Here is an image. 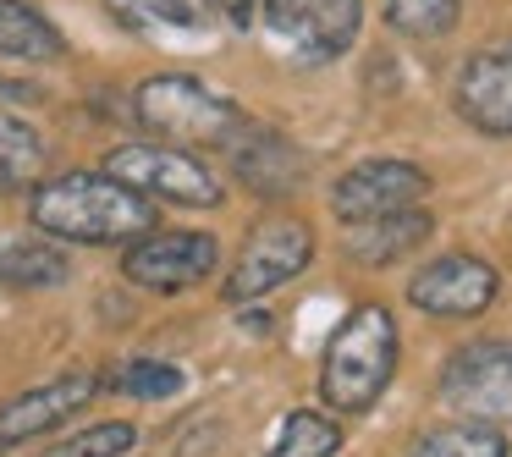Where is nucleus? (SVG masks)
<instances>
[{
  "mask_svg": "<svg viewBox=\"0 0 512 457\" xmlns=\"http://www.w3.org/2000/svg\"><path fill=\"white\" fill-rule=\"evenodd\" d=\"M28 221L56 243H133L155 232V199L116 182L111 171H61L28 199Z\"/></svg>",
  "mask_w": 512,
  "mask_h": 457,
  "instance_id": "f257e3e1",
  "label": "nucleus"
},
{
  "mask_svg": "<svg viewBox=\"0 0 512 457\" xmlns=\"http://www.w3.org/2000/svg\"><path fill=\"white\" fill-rule=\"evenodd\" d=\"M397 314L386 303H358L325 342L320 364V391L336 413H369L386 397L391 375H397Z\"/></svg>",
  "mask_w": 512,
  "mask_h": 457,
  "instance_id": "f03ea898",
  "label": "nucleus"
},
{
  "mask_svg": "<svg viewBox=\"0 0 512 457\" xmlns=\"http://www.w3.org/2000/svg\"><path fill=\"white\" fill-rule=\"evenodd\" d=\"M133 116L149 138L182 149H226L237 138V127L248 122V111L226 94H215L210 83L188 78V72H160L144 78L133 94Z\"/></svg>",
  "mask_w": 512,
  "mask_h": 457,
  "instance_id": "7ed1b4c3",
  "label": "nucleus"
},
{
  "mask_svg": "<svg viewBox=\"0 0 512 457\" xmlns=\"http://www.w3.org/2000/svg\"><path fill=\"white\" fill-rule=\"evenodd\" d=\"M105 171L127 188H138L144 199H166V204H188V210H215L226 199L221 177L204 166L199 155H188L182 144H122L105 155Z\"/></svg>",
  "mask_w": 512,
  "mask_h": 457,
  "instance_id": "20e7f679",
  "label": "nucleus"
},
{
  "mask_svg": "<svg viewBox=\"0 0 512 457\" xmlns=\"http://www.w3.org/2000/svg\"><path fill=\"white\" fill-rule=\"evenodd\" d=\"M309 259H314L309 221H298V215H265V221L243 237V254H237L232 276H226V303L243 309V303L287 287L292 276L309 270Z\"/></svg>",
  "mask_w": 512,
  "mask_h": 457,
  "instance_id": "39448f33",
  "label": "nucleus"
},
{
  "mask_svg": "<svg viewBox=\"0 0 512 457\" xmlns=\"http://www.w3.org/2000/svg\"><path fill=\"white\" fill-rule=\"evenodd\" d=\"M441 397L485 424L512 419V336L457 347L441 364Z\"/></svg>",
  "mask_w": 512,
  "mask_h": 457,
  "instance_id": "423d86ee",
  "label": "nucleus"
},
{
  "mask_svg": "<svg viewBox=\"0 0 512 457\" xmlns=\"http://www.w3.org/2000/svg\"><path fill=\"white\" fill-rule=\"evenodd\" d=\"M265 23L298 61H336L353 50L364 0H265Z\"/></svg>",
  "mask_w": 512,
  "mask_h": 457,
  "instance_id": "0eeeda50",
  "label": "nucleus"
},
{
  "mask_svg": "<svg viewBox=\"0 0 512 457\" xmlns=\"http://www.w3.org/2000/svg\"><path fill=\"white\" fill-rule=\"evenodd\" d=\"M221 259V243L210 232H144L127 243L122 254V276L144 292H188Z\"/></svg>",
  "mask_w": 512,
  "mask_h": 457,
  "instance_id": "6e6552de",
  "label": "nucleus"
},
{
  "mask_svg": "<svg viewBox=\"0 0 512 457\" xmlns=\"http://www.w3.org/2000/svg\"><path fill=\"white\" fill-rule=\"evenodd\" d=\"M424 199H430V177H424L413 160H364V166H353L331 188V210H336V221H347V226L413 210V204H424Z\"/></svg>",
  "mask_w": 512,
  "mask_h": 457,
  "instance_id": "1a4fd4ad",
  "label": "nucleus"
},
{
  "mask_svg": "<svg viewBox=\"0 0 512 457\" xmlns=\"http://www.w3.org/2000/svg\"><path fill=\"white\" fill-rule=\"evenodd\" d=\"M496 270L474 254H441L408 281V298L419 314H435V320H474L496 303Z\"/></svg>",
  "mask_w": 512,
  "mask_h": 457,
  "instance_id": "9d476101",
  "label": "nucleus"
},
{
  "mask_svg": "<svg viewBox=\"0 0 512 457\" xmlns=\"http://www.w3.org/2000/svg\"><path fill=\"white\" fill-rule=\"evenodd\" d=\"M100 397V380L94 375H61L45 380V386H28L17 397L0 402V457L17 452V446L39 441V435L61 430L67 419H78L89 402Z\"/></svg>",
  "mask_w": 512,
  "mask_h": 457,
  "instance_id": "9b49d317",
  "label": "nucleus"
},
{
  "mask_svg": "<svg viewBox=\"0 0 512 457\" xmlns=\"http://www.w3.org/2000/svg\"><path fill=\"white\" fill-rule=\"evenodd\" d=\"M457 116L485 138H512V34L474 50L457 72Z\"/></svg>",
  "mask_w": 512,
  "mask_h": 457,
  "instance_id": "f8f14e48",
  "label": "nucleus"
},
{
  "mask_svg": "<svg viewBox=\"0 0 512 457\" xmlns=\"http://www.w3.org/2000/svg\"><path fill=\"white\" fill-rule=\"evenodd\" d=\"M226 155H232L237 177H243V188H254L259 199H287L292 188H303V155L287 144V138L276 133V127L254 122L248 116L243 127H237V138L226 144Z\"/></svg>",
  "mask_w": 512,
  "mask_h": 457,
  "instance_id": "ddd939ff",
  "label": "nucleus"
},
{
  "mask_svg": "<svg viewBox=\"0 0 512 457\" xmlns=\"http://www.w3.org/2000/svg\"><path fill=\"white\" fill-rule=\"evenodd\" d=\"M105 12L138 39H166V45H204L215 34L210 0H105Z\"/></svg>",
  "mask_w": 512,
  "mask_h": 457,
  "instance_id": "4468645a",
  "label": "nucleus"
},
{
  "mask_svg": "<svg viewBox=\"0 0 512 457\" xmlns=\"http://www.w3.org/2000/svg\"><path fill=\"white\" fill-rule=\"evenodd\" d=\"M435 232V215L430 210H397V215H380V221H358L353 237H347V254L358 265H391V259H408L430 243Z\"/></svg>",
  "mask_w": 512,
  "mask_h": 457,
  "instance_id": "2eb2a0df",
  "label": "nucleus"
},
{
  "mask_svg": "<svg viewBox=\"0 0 512 457\" xmlns=\"http://www.w3.org/2000/svg\"><path fill=\"white\" fill-rule=\"evenodd\" d=\"M72 276V259L45 237H0V287L12 292H39L61 287Z\"/></svg>",
  "mask_w": 512,
  "mask_h": 457,
  "instance_id": "dca6fc26",
  "label": "nucleus"
},
{
  "mask_svg": "<svg viewBox=\"0 0 512 457\" xmlns=\"http://www.w3.org/2000/svg\"><path fill=\"white\" fill-rule=\"evenodd\" d=\"M67 56V39L45 12L28 0H0V61H56Z\"/></svg>",
  "mask_w": 512,
  "mask_h": 457,
  "instance_id": "f3484780",
  "label": "nucleus"
},
{
  "mask_svg": "<svg viewBox=\"0 0 512 457\" xmlns=\"http://www.w3.org/2000/svg\"><path fill=\"white\" fill-rule=\"evenodd\" d=\"M45 138L17 116H0V193H28L45 182Z\"/></svg>",
  "mask_w": 512,
  "mask_h": 457,
  "instance_id": "a211bd4d",
  "label": "nucleus"
},
{
  "mask_svg": "<svg viewBox=\"0 0 512 457\" xmlns=\"http://www.w3.org/2000/svg\"><path fill=\"white\" fill-rule=\"evenodd\" d=\"M336 452H342V424L331 413L298 408L281 419V430H276L265 457H336Z\"/></svg>",
  "mask_w": 512,
  "mask_h": 457,
  "instance_id": "6ab92c4d",
  "label": "nucleus"
},
{
  "mask_svg": "<svg viewBox=\"0 0 512 457\" xmlns=\"http://www.w3.org/2000/svg\"><path fill=\"white\" fill-rule=\"evenodd\" d=\"M408 457H507V435L496 424H446L408 446Z\"/></svg>",
  "mask_w": 512,
  "mask_h": 457,
  "instance_id": "aec40b11",
  "label": "nucleus"
},
{
  "mask_svg": "<svg viewBox=\"0 0 512 457\" xmlns=\"http://www.w3.org/2000/svg\"><path fill=\"white\" fill-rule=\"evenodd\" d=\"M182 386H188V375H182L177 364H160V358H133V364L111 369V391L138 397V402H166V397H177Z\"/></svg>",
  "mask_w": 512,
  "mask_h": 457,
  "instance_id": "412c9836",
  "label": "nucleus"
},
{
  "mask_svg": "<svg viewBox=\"0 0 512 457\" xmlns=\"http://www.w3.org/2000/svg\"><path fill=\"white\" fill-rule=\"evenodd\" d=\"M463 0H386V17L408 39H446L457 28Z\"/></svg>",
  "mask_w": 512,
  "mask_h": 457,
  "instance_id": "4be33fe9",
  "label": "nucleus"
},
{
  "mask_svg": "<svg viewBox=\"0 0 512 457\" xmlns=\"http://www.w3.org/2000/svg\"><path fill=\"white\" fill-rule=\"evenodd\" d=\"M138 441V430L127 419H111V424H94V430H78L72 441H61L50 457H127Z\"/></svg>",
  "mask_w": 512,
  "mask_h": 457,
  "instance_id": "5701e85b",
  "label": "nucleus"
},
{
  "mask_svg": "<svg viewBox=\"0 0 512 457\" xmlns=\"http://www.w3.org/2000/svg\"><path fill=\"white\" fill-rule=\"evenodd\" d=\"M210 6H215V12H221L232 28H248V23H254V12H259V0H210Z\"/></svg>",
  "mask_w": 512,
  "mask_h": 457,
  "instance_id": "b1692460",
  "label": "nucleus"
}]
</instances>
